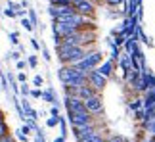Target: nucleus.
Masks as SVG:
<instances>
[{
    "instance_id": "1",
    "label": "nucleus",
    "mask_w": 155,
    "mask_h": 142,
    "mask_svg": "<svg viewBox=\"0 0 155 142\" xmlns=\"http://www.w3.org/2000/svg\"><path fill=\"white\" fill-rule=\"evenodd\" d=\"M104 62V54L100 50H86V54L82 60H79L75 63V66H71V67H77V69H81L82 73H90V71H94L100 63Z\"/></svg>"
},
{
    "instance_id": "2",
    "label": "nucleus",
    "mask_w": 155,
    "mask_h": 142,
    "mask_svg": "<svg viewBox=\"0 0 155 142\" xmlns=\"http://www.w3.org/2000/svg\"><path fill=\"white\" fill-rule=\"evenodd\" d=\"M96 121V117L90 115L88 111H69L67 113V123H71V127H77V125H90V123Z\"/></svg>"
},
{
    "instance_id": "3",
    "label": "nucleus",
    "mask_w": 155,
    "mask_h": 142,
    "mask_svg": "<svg viewBox=\"0 0 155 142\" xmlns=\"http://www.w3.org/2000/svg\"><path fill=\"white\" fill-rule=\"evenodd\" d=\"M84 108H86V111L90 115H102L104 113V98H102V94L100 92H96L94 96H90V98H86L84 100Z\"/></svg>"
},
{
    "instance_id": "4",
    "label": "nucleus",
    "mask_w": 155,
    "mask_h": 142,
    "mask_svg": "<svg viewBox=\"0 0 155 142\" xmlns=\"http://www.w3.org/2000/svg\"><path fill=\"white\" fill-rule=\"evenodd\" d=\"M107 83H109V79H105L104 75H100L96 69L90 71V73L86 75V85H88V86H92L94 90L100 92V94H102V90L107 86Z\"/></svg>"
},
{
    "instance_id": "5",
    "label": "nucleus",
    "mask_w": 155,
    "mask_h": 142,
    "mask_svg": "<svg viewBox=\"0 0 155 142\" xmlns=\"http://www.w3.org/2000/svg\"><path fill=\"white\" fill-rule=\"evenodd\" d=\"M96 131H100L96 121L90 123V125H77V127H73V134H75L77 142L82 140V138H86V137H90V134H92V133H96Z\"/></svg>"
},
{
    "instance_id": "6",
    "label": "nucleus",
    "mask_w": 155,
    "mask_h": 142,
    "mask_svg": "<svg viewBox=\"0 0 155 142\" xmlns=\"http://www.w3.org/2000/svg\"><path fill=\"white\" fill-rule=\"evenodd\" d=\"M73 8H75L77 14L86 15V17H92V19H94V14H96V6H94L90 0H81V2L73 4Z\"/></svg>"
},
{
    "instance_id": "7",
    "label": "nucleus",
    "mask_w": 155,
    "mask_h": 142,
    "mask_svg": "<svg viewBox=\"0 0 155 142\" xmlns=\"http://www.w3.org/2000/svg\"><path fill=\"white\" fill-rule=\"evenodd\" d=\"M63 106H65V110H67V113L69 111H84V100H81V98H77V96H65L63 98Z\"/></svg>"
},
{
    "instance_id": "8",
    "label": "nucleus",
    "mask_w": 155,
    "mask_h": 142,
    "mask_svg": "<svg viewBox=\"0 0 155 142\" xmlns=\"http://www.w3.org/2000/svg\"><path fill=\"white\" fill-rule=\"evenodd\" d=\"M77 31H81V29H75L73 25H69V23H58V21H54L52 23V33H56L59 35V37H69V35H75Z\"/></svg>"
},
{
    "instance_id": "9",
    "label": "nucleus",
    "mask_w": 155,
    "mask_h": 142,
    "mask_svg": "<svg viewBox=\"0 0 155 142\" xmlns=\"http://www.w3.org/2000/svg\"><path fill=\"white\" fill-rule=\"evenodd\" d=\"M96 71H98L100 75H104L105 79H111V77L115 75V62H111V60H104V62L96 67Z\"/></svg>"
},
{
    "instance_id": "10",
    "label": "nucleus",
    "mask_w": 155,
    "mask_h": 142,
    "mask_svg": "<svg viewBox=\"0 0 155 142\" xmlns=\"http://www.w3.org/2000/svg\"><path fill=\"white\" fill-rule=\"evenodd\" d=\"M130 88L138 94V96H142V94L146 92V88H147V83H146V73H140L138 77L134 79V83L130 85Z\"/></svg>"
},
{
    "instance_id": "11",
    "label": "nucleus",
    "mask_w": 155,
    "mask_h": 142,
    "mask_svg": "<svg viewBox=\"0 0 155 142\" xmlns=\"http://www.w3.org/2000/svg\"><path fill=\"white\" fill-rule=\"evenodd\" d=\"M73 90V96L77 98H81V100H86V98H90L96 94V90H94L92 86H88V85H82V86H77V88H71Z\"/></svg>"
},
{
    "instance_id": "12",
    "label": "nucleus",
    "mask_w": 155,
    "mask_h": 142,
    "mask_svg": "<svg viewBox=\"0 0 155 142\" xmlns=\"http://www.w3.org/2000/svg\"><path fill=\"white\" fill-rule=\"evenodd\" d=\"M40 100H44V102L50 104V106H59L54 86H46V88H42V96H40Z\"/></svg>"
},
{
    "instance_id": "13",
    "label": "nucleus",
    "mask_w": 155,
    "mask_h": 142,
    "mask_svg": "<svg viewBox=\"0 0 155 142\" xmlns=\"http://www.w3.org/2000/svg\"><path fill=\"white\" fill-rule=\"evenodd\" d=\"M123 48H124V52H127V54L132 56L134 52L140 48V40H138V37H127V40H124V44H123Z\"/></svg>"
},
{
    "instance_id": "14",
    "label": "nucleus",
    "mask_w": 155,
    "mask_h": 142,
    "mask_svg": "<svg viewBox=\"0 0 155 142\" xmlns=\"http://www.w3.org/2000/svg\"><path fill=\"white\" fill-rule=\"evenodd\" d=\"M119 69H121V73H124L127 69L132 67V56L127 54V52H121V58H119Z\"/></svg>"
},
{
    "instance_id": "15",
    "label": "nucleus",
    "mask_w": 155,
    "mask_h": 142,
    "mask_svg": "<svg viewBox=\"0 0 155 142\" xmlns=\"http://www.w3.org/2000/svg\"><path fill=\"white\" fill-rule=\"evenodd\" d=\"M138 75H140V71H136V69H132V67H130V69H127V71L123 73V81H124V85H127V86H130Z\"/></svg>"
},
{
    "instance_id": "16",
    "label": "nucleus",
    "mask_w": 155,
    "mask_h": 142,
    "mask_svg": "<svg viewBox=\"0 0 155 142\" xmlns=\"http://www.w3.org/2000/svg\"><path fill=\"white\" fill-rule=\"evenodd\" d=\"M69 71H71L69 66H59V69H58V79L61 81V85H67V81H69Z\"/></svg>"
},
{
    "instance_id": "17",
    "label": "nucleus",
    "mask_w": 155,
    "mask_h": 142,
    "mask_svg": "<svg viewBox=\"0 0 155 142\" xmlns=\"http://www.w3.org/2000/svg\"><path fill=\"white\" fill-rule=\"evenodd\" d=\"M127 108H128L130 111H136V110H140V108H142V96H138V94H136L134 98H130L128 102H127Z\"/></svg>"
},
{
    "instance_id": "18",
    "label": "nucleus",
    "mask_w": 155,
    "mask_h": 142,
    "mask_svg": "<svg viewBox=\"0 0 155 142\" xmlns=\"http://www.w3.org/2000/svg\"><path fill=\"white\" fill-rule=\"evenodd\" d=\"M58 127H59V137H63V138H67V117H61L59 115V121H58Z\"/></svg>"
},
{
    "instance_id": "19",
    "label": "nucleus",
    "mask_w": 155,
    "mask_h": 142,
    "mask_svg": "<svg viewBox=\"0 0 155 142\" xmlns=\"http://www.w3.org/2000/svg\"><path fill=\"white\" fill-rule=\"evenodd\" d=\"M27 19L31 21V25L37 29V27H40V23H38V15H37V10L35 8H29L27 10Z\"/></svg>"
},
{
    "instance_id": "20",
    "label": "nucleus",
    "mask_w": 155,
    "mask_h": 142,
    "mask_svg": "<svg viewBox=\"0 0 155 142\" xmlns=\"http://www.w3.org/2000/svg\"><path fill=\"white\" fill-rule=\"evenodd\" d=\"M79 142H105V138H104V134L100 133V131H96V133H92L90 137L82 138V140H79Z\"/></svg>"
},
{
    "instance_id": "21",
    "label": "nucleus",
    "mask_w": 155,
    "mask_h": 142,
    "mask_svg": "<svg viewBox=\"0 0 155 142\" xmlns=\"http://www.w3.org/2000/svg\"><path fill=\"white\" fill-rule=\"evenodd\" d=\"M25 60H27V66L31 69H37V66H38V56L37 54H29V56H25Z\"/></svg>"
},
{
    "instance_id": "22",
    "label": "nucleus",
    "mask_w": 155,
    "mask_h": 142,
    "mask_svg": "<svg viewBox=\"0 0 155 142\" xmlns=\"http://www.w3.org/2000/svg\"><path fill=\"white\" fill-rule=\"evenodd\" d=\"M42 86H44V77L40 73H37L33 77V88H42Z\"/></svg>"
},
{
    "instance_id": "23",
    "label": "nucleus",
    "mask_w": 155,
    "mask_h": 142,
    "mask_svg": "<svg viewBox=\"0 0 155 142\" xmlns=\"http://www.w3.org/2000/svg\"><path fill=\"white\" fill-rule=\"evenodd\" d=\"M23 58V54L19 50H10L8 54H6V60H14V62H17V60H21Z\"/></svg>"
},
{
    "instance_id": "24",
    "label": "nucleus",
    "mask_w": 155,
    "mask_h": 142,
    "mask_svg": "<svg viewBox=\"0 0 155 142\" xmlns=\"http://www.w3.org/2000/svg\"><path fill=\"white\" fill-rule=\"evenodd\" d=\"M144 113H146V110H144V108L136 110V111H132V119H134V121H138V123H144Z\"/></svg>"
},
{
    "instance_id": "25",
    "label": "nucleus",
    "mask_w": 155,
    "mask_h": 142,
    "mask_svg": "<svg viewBox=\"0 0 155 142\" xmlns=\"http://www.w3.org/2000/svg\"><path fill=\"white\" fill-rule=\"evenodd\" d=\"M8 40L14 46H19V33H17V31H10L8 33Z\"/></svg>"
},
{
    "instance_id": "26",
    "label": "nucleus",
    "mask_w": 155,
    "mask_h": 142,
    "mask_svg": "<svg viewBox=\"0 0 155 142\" xmlns=\"http://www.w3.org/2000/svg\"><path fill=\"white\" fill-rule=\"evenodd\" d=\"M19 19H21V21H19V23H21V27L25 29V31H29V33H33V31H35V27L31 25V21L27 19V15H25V17H19Z\"/></svg>"
},
{
    "instance_id": "27",
    "label": "nucleus",
    "mask_w": 155,
    "mask_h": 142,
    "mask_svg": "<svg viewBox=\"0 0 155 142\" xmlns=\"http://www.w3.org/2000/svg\"><path fill=\"white\" fill-rule=\"evenodd\" d=\"M105 142H130L128 138H124L123 134H111V137H107Z\"/></svg>"
},
{
    "instance_id": "28",
    "label": "nucleus",
    "mask_w": 155,
    "mask_h": 142,
    "mask_svg": "<svg viewBox=\"0 0 155 142\" xmlns=\"http://www.w3.org/2000/svg\"><path fill=\"white\" fill-rule=\"evenodd\" d=\"M40 96H42V88H33V86H31V90H29V98L40 100Z\"/></svg>"
},
{
    "instance_id": "29",
    "label": "nucleus",
    "mask_w": 155,
    "mask_h": 142,
    "mask_svg": "<svg viewBox=\"0 0 155 142\" xmlns=\"http://www.w3.org/2000/svg\"><path fill=\"white\" fill-rule=\"evenodd\" d=\"M29 90H31V86H29L27 83H21V85H19V94L23 98H29Z\"/></svg>"
},
{
    "instance_id": "30",
    "label": "nucleus",
    "mask_w": 155,
    "mask_h": 142,
    "mask_svg": "<svg viewBox=\"0 0 155 142\" xmlns=\"http://www.w3.org/2000/svg\"><path fill=\"white\" fill-rule=\"evenodd\" d=\"M29 66H27V60H25V58H21V60H17L15 62V69L17 71H25Z\"/></svg>"
},
{
    "instance_id": "31",
    "label": "nucleus",
    "mask_w": 155,
    "mask_h": 142,
    "mask_svg": "<svg viewBox=\"0 0 155 142\" xmlns=\"http://www.w3.org/2000/svg\"><path fill=\"white\" fill-rule=\"evenodd\" d=\"M33 142H46V137H44V131H42V129L35 131V140Z\"/></svg>"
},
{
    "instance_id": "32",
    "label": "nucleus",
    "mask_w": 155,
    "mask_h": 142,
    "mask_svg": "<svg viewBox=\"0 0 155 142\" xmlns=\"http://www.w3.org/2000/svg\"><path fill=\"white\" fill-rule=\"evenodd\" d=\"M58 121H59V117H48V119H46V127H48V129H56Z\"/></svg>"
},
{
    "instance_id": "33",
    "label": "nucleus",
    "mask_w": 155,
    "mask_h": 142,
    "mask_svg": "<svg viewBox=\"0 0 155 142\" xmlns=\"http://www.w3.org/2000/svg\"><path fill=\"white\" fill-rule=\"evenodd\" d=\"M15 81L19 83V85H21V83H27V73H25V71H17V73H15Z\"/></svg>"
},
{
    "instance_id": "34",
    "label": "nucleus",
    "mask_w": 155,
    "mask_h": 142,
    "mask_svg": "<svg viewBox=\"0 0 155 142\" xmlns=\"http://www.w3.org/2000/svg\"><path fill=\"white\" fill-rule=\"evenodd\" d=\"M40 52H42V58H44V62H50V60H52L50 52H48V48H46L44 44H40Z\"/></svg>"
},
{
    "instance_id": "35",
    "label": "nucleus",
    "mask_w": 155,
    "mask_h": 142,
    "mask_svg": "<svg viewBox=\"0 0 155 142\" xmlns=\"http://www.w3.org/2000/svg\"><path fill=\"white\" fill-rule=\"evenodd\" d=\"M146 83H147V86H155V75L151 73H146Z\"/></svg>"
},
{
    "instance_id": "36",
    "label": "nucleus",
    "mask_w": 155,
    "mask_h": 142,
    "mask_svg": "<svg viewBox=\"0 0 155 142\" xmlns=\"http://www.w3.org/2000/svg\"><path fill=\"white\" fill-rule=\"evenodd\" d=\"M61 111H59V106H50V117H59Z\"/></svg>"
},
{
    "instance_id": "37",
    "label": "nucleus",
    "mask_w": 155,
    "mask_h": 142,
    "mask_svg": "<svg viewBox=\"0 0 155 142\" xmlns=\"http://www.w3.org/2000/svg\"><path fill=\"white\" fill-rule=\"evenodd\" d=\"M6 8H10V10H14V14L17 10H21V6L17 4V2H14V0H8V6H6Z\"/></svg>"
},
{
    "instance_id": "38",
    "label": "nucleus",
    "mask_w": 155,
    "mask_h": 142,
    "mask_svg": "<svg viewBox=\"0 0 155 142\" xmlns=\"http://www.w3.org/2000/svg\"><path fill=\"white\" fill-rule=\"evenodd\" d=\"M124 0H105V4L109 6V8H117V6H121Z\"/></svg>"
},
{
    "instance_id": "39",
    "label": "nucleus",
    "mask_w": 155,
    "mask_h": 142,
    "mask_svg": "<svg viewBox=\"0 0 155 142\" xmlns=\"http://www.w3.org/2000/svg\"><path fill=\"white\" fill-rule=\"evenodd\" d=\"M15 138L19 140V142H27V140H29V137H25V134H23V133L19 131V129L15 131Z\"/></svg>"
},
{
    "instance_id": "40",
    "label": "nucleus",
    "mask_w": 155,
    "mask_h": 142,
    "mask_svg": "<svg viewBox=\"0 0 155 142\" xmlns=\"http://www.w3.org/2000/svg\"><path fill=\"white\" fill-rule=\"evenodd\" d=\"M19 131H21L23 134H25V137H29V134H33V131H31V127H27L25 123H23V125L19 127Z\"/></svg>"
},
{
    "instance_id": "41",
    "label": "nucleus",
    "mask_w": 155,
    "mask_h": 142,
    "mask_svg": "<svg viewBox=\"0 0 155 142\" xmlns=\"http://www.w3.org/2000/svg\"><path fill=\"white\" fill-rule=\"evenodd\" d=\"M31 46H33V48H35V52H40V42H38V40L37 39H31Z\"/></svg>"
},
{
    "instance_id": "42",
    "label": "nucleus",
    "mask_w": 155,
    "mask_h": 142,
    "mask_svg": "<svg viewBox=\"0 0 155 142\" xmlns=\"http://www.w3.org/2000/svg\"><path fill=\"white\" fill-rule=\"evenodd\" d=\"M0 142H17L14 137H12V134H6V137H2L0 138Z\"/></svg>"
},
{
    "instance_id": "43",
    "label": "nucleus",
    "mask_w": 155,
    "mask_h": 142,
    "mask_svg": "<svg viewBox=\"0 0 155 142\" xmlns=\"http://www.w3.org/2000/svg\"><path fill=\"white\" fill-rule=\"evenodd\" d=\"M4 15H6V17H15L14 10H10V8H4Z\"/></svg>"
},
{
    "instance_id": "44",
    "label": "nucleus",
    "mask_w": 155,
    "mask_h": 142,
    "mask_svg": "<svg viewBox=\"0 0 155 142\" xmlns=\"http://www.w3.org/2000/svg\"><path fill=\"white\" fill-rule=\"evenodd\" d=\"M54 142H65V138L63 137H56V138H54Z\"/></svg>"
},
{
    "instance_id": "45",
    "label": "nucleus",
    "mask_w": 155,
    "mask_h": 142,
    "mask_svg": "<svg viewBox=\"0 0 155 142\" xmlns=\"http://www.w3.org/2000/svg\"><path fill=\"white\" fill-rule=\"evenodd\" d=\"M69 4H77V2H81V0H67Z\"/></svg>"
},
{
    "instance_id": "46",
    "label": "nucleus",
    "mask_w": 155,
    "mask_h": 142,
    "mask_svg": "<svg viewBox=\"0 0 155 142\" xmlns=\"http://www.w3.org/2000/svg\"><path fill=\"white\" fill-rule=\"evenodd\" d=\"M140 142H153V140H151V138H142Z\"/></svg>"
},
{
    "instance_id": "47",
    "label": "nucleus",
    "mask_w": 155,
    "mask_h": 142,
    "mask_svg": "<svg viewBox=\"0 0 155 142\" xmlns=\"http://www.w3.org/2000/svg\"><path fill=\"white\" fill-rule=\"evenodd\" d=\"M151 137H155V121H153V133H151Z\"/></svg>"
},
{
    "instance_id": "48",
    "label": "nucleus",
    "mask_w": 155,
    "mask_h": 142,
    "mask_svg": "<svg viewBox=\"0 0 155 142\" xmlns=\"http://www.w3.org/2000/svg\"><path fill=\"white\" fill-rule=\"evenodd\" d=\"M4 75V71H2V67H0V77H2Z\"/></svg>"
}]
</instances>
